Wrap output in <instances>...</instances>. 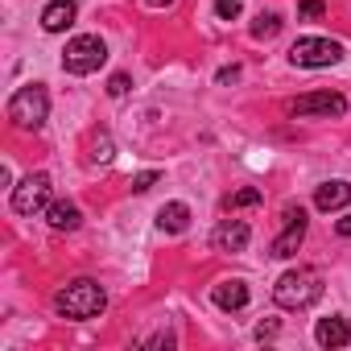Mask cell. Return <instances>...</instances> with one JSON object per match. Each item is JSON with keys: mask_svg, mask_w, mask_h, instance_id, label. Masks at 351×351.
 Returning <instances> with one entry per match:
<instances>
[{"mask_svg": "<svg viewBox=\"0 0 351 351\" xmlns=\"http://www.w3.org/2000/svg\"><path fill=\"white\" fill-rule=\"evenodd\" d=\"M104 306H108V293H104V285L91 281V277H79V281H71V285H62V289L54 293V310H58L62 318H75V322L95 318Z\"/></svg>", "mask_w": 351, "mask_h": 351, "instance_id": "6da1fadb", "label": "cell"}, {"mask_svg": "<svg viewBox=\"0 0 351 351\" xmlns=\"http://www.w3.org/2000/svg\"><path fill=\"white\" fill-rule=\"evenodd\" d=\"M322 298V273L318 269H289V273H281V281L273 285V302L281 306V310H306V306H314Z\"/></svg>", "mask_w": 351, "mask_h": 351, "instance_id": "7a4b0ae2", "label": "cell"}, {"mask_svg": "<svg viewBox=\"0 0 351 351\" xmlns=\"http://www.w3.org/2000/svg\"><path fill=\"white\" fill-rule=\"evenodd\" d=\"M46 112H50V95H46V87L42 83H25V87H17L13 91V99H9V120L17 124V128H42L46 124Z\"/></svg>", "mask_w": 351, "mask_h": 351, "instance_id": "3957f363", "label": "cell"}, {"mask_svg": "<svg viewBox=\"0 0 351 351\" xmlns=\"http://www.w3.org/2000/svg\"><path fill=\"white\" fill-rule=\"evenodd\" d=\"M104 62H108V46H104V38H95V34H79V38H71L66 50H62V71H71V75H91V71H99Z\"/></svg>", "mask_w": 351, "mask_h": 351, "instance_id": "277c9868", "label": "cell"}, {"mask_svg": "<svg viewBox=\"0 0 351 351\" xmlns=\"http://www.w3.org/2000/svg\"><path fill=\"white\" fill-rule=\"evenodd\" d=\"M339 58H343V46L330 42V38H298L293 50H289V62H293V66H310V71L335 66Z\"/></svg>", "mask_w": 351, "mask_h": 351, "instance_id": "5b68a950", "label": "cell"}, {"mask_svg": "<svg viewBox=\"0 0 351 351\" xmlns=\"http://www.w3.org/2000/svg\"><path fill=\"white\" fill-rule=\"evenodd\" d=\"M42 207H50V173L38 169V173H29V178H21L13 186V211L17 215H34Z\"/></svg>", "mask_w": 351, "mask_h": 351, "instance_id": "8992f818", "label": "cell"}, {"mask_svg": "<svg viewBox=\"0 0 351 351\" xmlns=\"http://www.w3.org/2000/svg\"><path fill=\"white\" fill-rule=\"evenodd\" d=\"M343 112H347V99L339 91H310L289 104V116H343Z\"/></svg>", "mask_w": 351, "mask_h": 351, "instance_id": "52a82bcc", "label": "cell"}, {"mask_svg": "<svg viewBox=\"0 0 351 351\" xmlns=\"http://www.w3.org/2000/svg\"><path fill=\"white\" fill-rule=\"evenodd\" d=\"M302 236H306V211L302 207H285V232L269 244V256H277V261L293 256L298 244H302Z\"/></svg>", "mask_w": 351, "mask_h": 351, "instance_id": "ba28073f", "label": "cell"}, {"mask_svg": "<svg viewBox=\"0 0 351 351\" xmlns=\"http://www.w3.org/2000/svg\"><path fill=\"white\" fill-rule=\"evenodd\" d=\"M215 248L219 252H244L248 248V240H252V232H248V223L244 219H223L219 228H215Z\"/></svg>", "mask_w": 351, "mask_h": 351, "instance_id": "9c48e42d", "label": "cell"}, {"mask_svg": "<svg viewBox=\"0 0 351 351\" xmlns=\"http://www.w3.org/2000/svg\"><path fill=\"white\" fill-rule=\"evenodd\" d=\"M347 203H351V186H347V182H322V186L314 191V207H318L322 215L343 211Z\"/></svg>", "mask_w": 351, "mask_h": 351, "instance_id": "30bf717a", "label": "cell"}, {"mask_svg": "<svg viewBox=\"0 0 351 351\" xmlns=\"http://www.w3.org/2000/svg\"><path fill=\"white\" fill-rule=\"evenodd\" d=\"M75 0H50V5L42 9V29L46 34H62L66 25H75Z\"/></svg>", "mask_w": 351, "mask_h": 351, "instance_id": "8fae6325", "label": "cell"}, {"mask_svg": "<svg viewBox=\"0 0 351 351\" xmlns=\"http://www.w3.org/2000/svg\"><path fill=\"white\" fill-rule=\"evenodd\" d=\"M314 339H318V347H347L351 343V326L343 318H318Z\"/></svg>", "mask_w": 351, "mask_h": 351, "instance_id": "7c38bea8", "label": "cell"}, {"mask_svg": "<svg viewBox=\"0 0 351 351\" xmlns=\"http://www.w3.org/2000/svg\"><path fill=\"white\" fill-rule=\"evenodd\" d=\"M211 298H215L219 310H244L248 306V285L244 281H219Z\"/></svg>", "mask_w": 351, "mask_h": 351, "instance_id": "4fadbf2b", "label": "cell"}, {"mask_svg": "<svg viewBox=\"0 0 351 351\" xmlns=\"http://www.w3.org/2000/svg\"><path fill=\"white\" fill-rule=\"evenodd\" d=\"M186 223H191V207H186V203H165V207H161V215H157V228H161V232H169V236L186 232Z\"/></svg>", "mask_w": 351, "mask_h": 351, "instance_id": "5bb4252c", "label": "cell"}, {"mask_svg": "<svg viewBox=\"0 0 351 351\" xmlns=\"http://www.w3.org/2000/svg\"><path fill=\"white\" fill-rule=\"evenodd\" d=\"M46 219H50L54 232H75V228L83 223V215H79L75 203H50V207H46Z\"/></svg>", "mask_w": 351, "mask_h": 351, "instance_id": "9a60e30c", "label": "cell"}, {"mask_svg": "<svg viewBox=\"0 0 351 351\" xmlns=\"http://www.w3.org/2000/svg\"><path fill=\"white\" fill-rule=\"evenodd\" d=\"M277 29H281V17L277 13H261L252 21V38H277Z\"/></svg>", "mask_w": 351, "mask_h": 351, "instance_id": "2e32d148", "label": "cell"}, {"mask_svg": "<svg viewBox=\"0 0 351 351\" xmlns=\"http://www.w3.org/2000/svg\"><path fill=\"white\" fill-rule=\"evenodd\" d=\"M256 203H261V191H240V195H232V199H228V207H232V211H240V207H256Z\"/></svg>", "mask_w": 351, "mask_h": 351, "instance_id": "e0dca14e", "label": "cell"}, {"mask_svg": "<svg viewBox=\"0 0 351 351\" xmlns=\"http://www.w3.org/2000/svg\"><path fill=\"white\" fill-rule=\"evenodd\" d=\"M215 17L219 21H236L240 17V0H215Z\"/></svg>", "mask_w": 351, "mask_h": 351, "instance_id": "ac0fdd59", "label": "cell"}, {"mask_svg": "<svg viewBox=\"0 0 351 351\" xmlns=\"http://www.w3.org/2000/svg\"><path fill=\"white\" fill-rule=\"evenodd\" d=\"M326 13V0H302V5H298V17H322Z\"/></svg>", "mask_w": 351, "mask_h": 351, "instance_id": "d6986e66", "label": "cell"}, {"mask_svg": "<svg viewBox=\"0 0 351 351\" xmlns=\"http://www.w3.org/2000/svg\"><path fill=\"white\" fill-rule=\"evenodd\" d=\"M157 182V169H145V173H136V178H132V191H149Z\"/></svg>", "mask_w": 351, "mask_h": 351, "instance_id": "ffe728a7", "label": "cell"}, {"mask_svg": "<svg viewBox=\"0 0 351 351\" xmlns=\"http://www.w3.org/2000/svg\"><path fill=\"white\" fill-rule=\"evenodd\" d=\"M124 91H128V75H112V83H108V95H116V99H120Z\"/></svg>", "mask_w": 351, "mask_h": 351, "instance_id": "44dd1931", "label": "cell"}, {"mask_svg": "<svg viewBox=\"0 0 351 351\" xmlns=\"http://www.w3.org/2000/svg\"><path fill=\"white\" fill-rule=\"evenodd\" d=\"M95 161H112V141H108V136L95 141Z\"/></svg>", "mask_w": 351, "mask_h": 351, "instance_id": "7402d4cb", "label": "cell"}, {"mask_svg": "<svg viewBox=\"0 0 351 351\" xmlns=\"http://www.w3.org/2000/svg\"><path fill=\"white\" fill-rule=\"evenodd\" d=\"M240 79V66H228V71H219V83H236Z\"/></svg>", "mask_w": 351, "mask_h": 351, "instance_id": "603a6c76", "label": "cell"}, {"mask_svg": "<svg viewBox=\"0 0 351 351\" xmlns=\"http://www.w3.org/2000/svg\"><path fill=\"white\" fill-rule=\"evenodd\" d=\"M273 330H277V322H261V326H256V339H269Z\"/></svg>", "mask_w": 351, "mask_h": 351, "instance_id": "cb8c5ba5", "label": "cell"}, {"mask_svg": "<svg viewBox=\"0 0 351 351\" xmlns=\"http://www.w3.org/2000/svg\"><path fill=\"white\" fill-rule=\"evenodd\" d=\"M335 232H339V236H351V215H343V219L335 223Z\"/></svg>", "mask_w": 351, "mask_h": 351, "instance_id": "d4e9b609", "label": "cell"}, {"mask_svg": "<svg viewBox=\"0 0 351 351\" xmlns=\"http://www.w3.org/2000/svg\"><path fill=\"white\" fill-rule=\"evenodd\" d=\"M165 5H173V0H149V9H165Z\"/></svg>", "mask_w": 351, "mask_h": 351, "instance_id": "484cf974", "label": "cell"}]
</instances>
